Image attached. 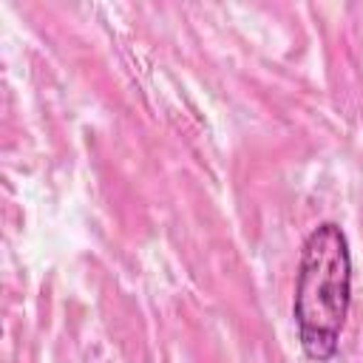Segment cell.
I'll return each mask as SVG.
<instances>
[{
  "label": "cell",
  "instance_id": "1",
  "mask_svg": "<svg viewBox=\"0 0 363 363\" xmlns=\"http://www.w3.org/2000/svg\"><path fill=\"white\" fill-rule=\"evenodd\" d=\"M349 241L337 224H318L303 241L295 284V323L301 346L312 360H329L337 352L340 329L349 315Z\"/></svg>",
  "mask_w": 363,
  "mask_h": 363
}]
</instances>
